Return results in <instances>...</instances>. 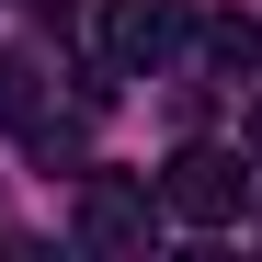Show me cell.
I'll list each match as a JSON object with an SVG mask.
<instances>
[{"label":"cell","instance_id":"7a4b0ae2","mask_svg":"<svg viewBox=\"0 0 262 262\" xmlns=\"http://www.w3.org/2000/svg\"><path fill=\"white\" fill-rule=\"evenodd\" d=\"M239 205H251L239 148H183V160L160 171V216H183V228H228Z\"/></svg>","mask_w":262,"mask_h":262},{"label":"cell","instance_id":"6da1fadb","mask_svg":"<svg viewBox=\"0 0 262 262\" xmlns=\"http://www.w3.org/2000/svg\"><path fill=\"white\" fill-rule=\"evenodd\" d=\"M69 239H80V251H103V262H137V251L160 239V194L137 183V171H80Z\"/></svg>","mask_w":262,"mask_h":262},{"label":"cell","instance_id":"3957f363","mask_svg":"<svg viewBox=\"0 0 262 262\" xmlns=\"http://www.w3.org/2000/svg\"><path fill=\"white\" fill-rule=\"evenodd\" d=\"M183 34H194L183 0H103V69H114V80H148Z\"/></svg>","mask_w":262,"mask_h":262},{"label":"cell","instance_id":"277c9868","mask_svg":"<svg viewBox=\"0 0 262 262\" xmlns=\"http://www.w3.org/2000/svg\"><path fill=\"white\" fill-rule=\"evenodd\" d=\"M194 57L228 80V92H239V80H262V12H216V23H194Z\"/></svg>","mask_w":262,"mask_h":262},{"label":"cell","instance_id":"5b68a950","mask_svg":"<svg viewBox=\"0 0 262 262\" xmlns=\"http://www.w3.org/2000/svg\"><path fill=\"white\" fill-rule=\"evenodd\" d=\"M251 148H262V103H251Z\"/></svg>","mask_w":262,"mask_h":262}]
</instances>
